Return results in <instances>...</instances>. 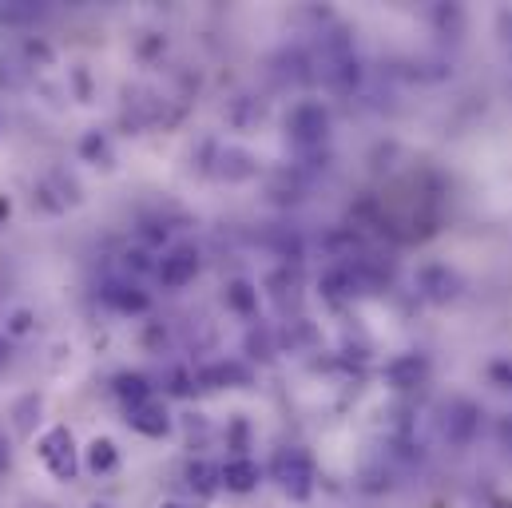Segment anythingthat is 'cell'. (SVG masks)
<instances>
[{
    "mask_svg": "<svg viewBox=\"0 0 512 508\" xmlns=\"http://www.w3.org/2000/svg\"><path fill=\"white\" fill-rule=\"evenodd\" d=\"M36 453H40L44 469H48L56 481H72V477H76V441H72L68 425H52V429L40 437Z\"/></svg>",
    "mask_w": 512,
    "mask_h": 508,
    "instance_id": "obj_1",
    "label": "cell"
},
{
    "mask_svg": "<svg viewBox=\"0 0 512 508\" xmlns=\"http://www.w3.org/2000/svg\"><path fill=\"white\" fill-rule=\"evenodd\" d=\"M274 473H278V481H282L286 493H294V497H306L310 493V465H306L302 453H294V449L282 453L278 465H274Z\"/></svg>",
    "mask_w": 512,
    "mask_h": 508,
    "instance_id": "obj_2",
    "label": "cell"
},
{
    "mask_svg": "<svg viewBox=\"0 0 512 508\" xmlns=\"http://www.w3.org/2000/svg\"><path fill=\"white\" fill-rule=\"evenodd\" d=\"M195 270H199V254L191 251V247H179V251H171L163 258L159 278H163L167 286H183L187 278H195Z\"/></svg>",
    "mask_w": 512,
    "mask_h": 508,
    "instance_id": "obj_3",
    "label": "cell"
},
{
    "mask_svg": "<svg viewBox=\"0 0 512 508\" xmlns=\"http://www.w3.org/2000/svg\"><path fill=\"white\" fill-rule=\"evenodd\" d=\"M223 485L231 489V493H251L258 485V465L255 461H231L227 469H223Z\"/></svg>",
    "mask_w": 512,
    "mask_h": 508,
    "instance_id": "obj_4",
    "label": "cell"
},
{
    "mask_svg": "<svg viewBox=\"0 0 512 508\" xmlns=\"http://www.w3.org/2000/svg\"><path fill=\"white\" fill-rule=\"evenodd\" d=\"M131 425L139 429V433H151V437H159V433H167V413L159 409V405H135L131 409Z\"/></svg>",
    "mask_w": 512,
    "mask_h": 508,
    "instance_id": "obj_5",
    "label": "cell"
},
{
    "mask_svg": "<svg viewBox=\"0 0 512 508\" xmlns=\"http://www.w3.org/2000/svg\"><path fill=\"white\" fill-rule=\"evenodd\" d=\"M88 469H92V473H108V469H116V445H112L108 437L88 445Z\"/></svg>",
    "mask_w": 512,
    "mask_h": 508,
    "instance_id": "obj_6",
    "label": "cell"
},
{
    "mask_svg": "<svg viewBox=\"0 0 512 508\" xmlns=\"http://www.w3.org/2000/svg\"><path fill=\"white\" fill-rule=\"evenodd\" d=\"M120 397H128L131 409L143 405V401H147V385H143V378H120Z\"/></svg>",
    "mask_w": 512,
    "mask_h": 508,
    "instance_id": "obj_7",
    "label": "cell"
},
{
    "mask_svg": "<svg viewBox=\"0 0 512 508\" xmlns=\"http://www.w3.org/2000/svg\"><path fill=\"white\" fill-rule=\"evenodd\" d=\"M231 302H235L239 310H251V306H255V294H251V286H247V282H235V286H231Z\"/></svg>",
    "mask_w": 512,
    "mask_h": 508,
    "instance_id": "obj_8",
    "label": "cell"
},
{
    "mask_svg": "<svg viewBox=\"0 0 512 508\" xmlns=\"http://www.w3.org/2000/svg\"><path fill=\"white\" fill-rule=\"evenodd\" d=\"M32 330V314L28 310H16L12 322H8V334H28Z\"/></svg>",
    "mask_w": 512,
    "mask_h": 508,
    "instance_id": "obj_9",
    "label": "cell"
},
{
    "mask_svg": "<svg viewBox=\"0 0 512 508\" xmlns=\"http://www.w3.org/2000/svg\"><path fill=\"white\" fill-rule=\"evenodd\" d=\"M8 211H12V207H8V199L0 195V219H8Z\"/></svg>",
    "mask_w": 512,
    "mask_h": 508,
    "instance_id": "obj_10",
    "label": "cell"
}]
</instances>
